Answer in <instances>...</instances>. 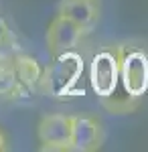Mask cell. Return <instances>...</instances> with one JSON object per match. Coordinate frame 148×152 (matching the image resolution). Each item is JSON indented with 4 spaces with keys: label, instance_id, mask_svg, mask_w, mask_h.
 Returning a JSON list of instances; mask_svg holds the SVG:
<instances>
[{
    "label": "cell",
    "instance_id": "6da1fadb",
    "mask_svg": "<svg viewBox=\"0 0 148 152\" xmlns=\"http://www.w3.org/2000/svg\"><path fill=\"white\" fill-rule=\"evenodd\" d=\"M118 55L126 99L138 104L148 94V51L136 45H118Z\"/></svg>",
    "mask_w": 148,
    "mask_h": 152
},
{
    "label": "cell",
    "instance_id": "ba28073f",
    "mask_svg": "<svg viewBox=\"0 0 148 152\" xmlns=\"http://www.w3.org/2000/svg\"><path fill=\"white\" fill-rule=\"evenodd\" d=\"M14 67H16V77H18L23 91H34L41 85L43 69L34 57L24 55V53H16L14 55Z\"/></svg>",
    "mask_w": 148,
    "mask_h": 152
},
{
    "label": "cell",
    "instance_id": "52a82bcc",
    "mask_svg": "<svg viewBox=\"0 0 148 152\" xmlns=\"http://www.w3.org/2000/svg\"><path fill=\"white\" fill-rule=\"evenodd\" d=\"M57 14L75 23L83 33H89L100 18V4L97 0H61Z\"/></svg>",
    "mask_w": 148,
    "mask_h": 152
},
{
    "label": "cell",
    "instance_id": "9c48e42d",
    "mask_svg": "<svg viewBox=\"0 0 148 152\" xmlns=\"http://www.w3.org/2000/svg\"><path fill=\"white\" fill-rule=\"evenodd\" d=\"M23 87L16 77L14 55L0 49V97H18Z\"/></svg>",
    "mask_w": 148,
    "mask_h": 152
},
{
    "label": "cell",
    "instance_id": "3957f363",
    "mask_svg": "<svg viewBox=\"0 0 148 152\" xmlns=\"http://www.w3.org/2000/svg\"><path fill=\"white\" fill-rule=\"evenodd\" d=\"M71 124H73V116H67V114H47L41 118V122L37 126L41 150L49 152L69 150Z\"/></svg>",
    "mask_w": 148,
    "mask_h": 152
},
{
    "label": "cell",
    "instance_id": "30bf717a",
    "mask_svg": "<svg viewBox=\"0 0 148 152\" xmlns=\"http://www.w3.org/2000/svg\"><path fill=\"white\" fill-rule=\"evenodd\" d=\"M10 43H12V33L8 28V24H6V20L0 16V49L8 47Z\"/></svg>",
    "mask_w": 148,
    "mask_h": 152
},
{
    "label": "cell",
    "instance_id": "8992f818",
    "mask_svg": "<svg viewBox=\"0 0 148 152\" xmlns=\"http://www.w3.org/2000/svg\"><path fill=\"white\" fill-rule=\"evenodd\" d=\"M103 130L100 120L93 116H73L71 124V152H93L102 146Z\"/></svg>",
    "mask_w": 148,
    "mask_h": 152
},
{
    "label": "cell",
    "instance_id": "8fae6325",
    "mask_svg": "<svg viewBox=\"0 0 148 152\" xmlns=\"http://www.w3.org/2000/svg\"><path fill=\"white\" fill-rule=\"evenodd\" d=\"M10 148V140H8V136H6V132L0 128V152L8 150Z\"/></svg>",
    "mask_w": 148,
    "mask_h": 152
},
{
    "label": "cell",
    "instance_id": "7a4b0ae2",
    "mask_svg": "<svg viewBox=\"0 0 148 152\" xmlns=\"http://www.w3.org/2000/svg\"><path fill=\"white\" fill-rule=\"evenodd\" d=\"M120 81V55L118 47L102 49L91 59L89 67V83L95 95L102 99V104H110L116 99V89Z\"/></svg>",
    "mask_w": 148,
    "mask_h": 152
},
{
    "label": "cell",
    "instance_id": "277c9868",
    "mask_svg": "<svg viewBox=\"0 0 148 152\" xmlns=\"http://www.w3.org/2000/svg\"><path fill=\"white\" fill-rule=\"evenodd\" d=\"M55 59H57V63L43 71L41 83H47V89H51L57 97H67L65 94H69V87L77 81L81 73V67L77 65L79 59L73 57L71 53L59 55Z\"/></svg>",
    "mask_w": 148,
    "mask_h": 152
},
{
    "label": "cell",
    "instance_id": "5b68a950",
    "mask_svg": "<svg viewBox=\"0 0 148 152\" xmlns=\"http://www.w3.org/2000/svg\"><path fill=\"white\" fill-rule=\"evenodd\" d=\"M81 37H83V31L77 24L57 14L47 28V49L53 57L73 53L75 47L81 43Z\"/></svg>",
    "mask_w": 148,
    "mask_h": 152
}]
</instances>
